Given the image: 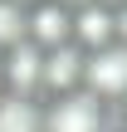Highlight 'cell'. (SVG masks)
I'll list each match as a JSON object with an SVG mask.
<instances>
[{"mask_svg":"<svg viewBox=\"0 0 127 132\" xmlns=\"http://www.w3.org/2000/svg\"><path fill=\"white\" fill-rule=\"evenodd\" d=\"M24 39L34 49H64V44H73V10L59 5V0H34L29 5Z\"/></svg>","mask_w":127,"mask_h":132,"instance_id":"277c9868","label":"cell"},{"mask_svg":"<svg viewBox=\"0 0 127 132\" xmlns=\"http://www.w3.org/2000/svg\"><path fill=\"white\" fill-rule=\"evenodd\" d=\"M113 127H127V98L113 103Z\"/></svg>","mask_w":127,"mask_h":132,"instance_id":"9c48e42d","label":"cell"},{"mask_svg":"<svg viewBox=\"0 0 127 132\" xmlns=\"http://www.w3.org/2000/svg\"><path fill=\"white\" fill-rule=\"evenodd\" d=\"M44 132H113V108L98 103L88 88L49 98L44 103Z\"/></svg>","mask_w":127,"mask_h":132,"instance_id":"6da1fadb","label":"cell"},{"mask_svg":"<svg viewBox=\"0 0 127 132\" xmlns=\"http://www.w3.org/2000/svg\"><path fill=\"white\" fill-rule=\"evenodd\" d=\"M0 83L15 98H39L44 103V49H34L24 39L10 54H0Z\"/></svg>","mask_w":127,"mask_h":132,"instance_id":"3957f363","label":"cell"},{"mask_svg":"<svg viewBox=\"0 0 127 132\" xmlns=\"http://www.w3.org/2000/svg\"><path fill=\"white\" fill-rule=\"evenodd\" d=\"M0 93H5V83H0Z\"/></svg>","mask_w":127,"mask_h":132,"instance_id":"9a60e30c","label":"cell"},{"mask_svg":"<svg viewBox=\"0 0 127 132\" xmlns=\"http://www.w3.org/2000/svg\"><path fill=\"white\" fill-rule=\"evenodd\" d=\"M0 132H44V103L0 93Z\"/></svg>","mask_w":127,"mask_h":132,"instance_id":"52a82bcc","label":"cell"},{"mask_svg":"<svg viewBox=\"0 0 127 132\" xmlns=\"http://www.w3.org/2000/svg\"><path fill=\"white\" fill-rule=\"evenodd\" d=\"M24 24H29V5L0 0V54H10L15 44H24Z\"/></svg>","mask_w":127,"mask_h":132,"instance_id":"ba28073f","label":"cell"},{"mask_svg":"<svg viewBox=\"0 0 127 132\" xmlns=\"http://www.w3.org/2000/svg\"><path fill=\"white\" fill-rule=\"evenodd\" d=\"M59 5H69V10H83V5H93V0H59Z\"/></svg>","mask_w":127,"mask_h":132,"instance_id":"8fae6325","label":"cell"},{"mask_svg":"<svg viewBox=\"0 0 127 132\" xmlns=\"http://www.w3.org/2000/svg\"><path fill=\"white\" fill-rule=\"evenodd\" d=\"M113 132H127V127H113Z\"/></svg>","mask_w":127,"mask_h":132,"instance_id":"5bb4252c","label":"cell"},{"mask_svg":"<svg viewBox=\"0 0 127 132\" xmlns=\"http://www.w3.org/2000/svg\"><path fill=\"white\" fill-rule=\"evenodd\" d=\"M73 44L83 54H98V49L117 44V5L113 0H93V5L73 10Z\"/></svg>","mask_w":127,"mask_h":132,"instance_id":"5b68a950","label":"cell"},{"mask_svg":"<svg viewBox=\"0 0 127 132\" xmlns=\"http://www.w3.org/2000/svg\"><path fill=\"white\" fill-rule=\"evenodd\" d=\"M83 88L98 98V103H117L127 98V49L122 44H108L98 54H83Z\"/></svg>","mask_w":127,"mask_h":132,"instance_id":"7a4b0ae2","label":"cell"},{"mask_svg":"<svg viewBox=\"0 0 127 132\" xmlns=\"http://www.w3.org/2000/svg\"><path fill=\"white\" fill-rule=\"evenodd\" d=\"M20 5H34V0H20Z\"/></svg>","mask_w":127,"mask_h":132,"instance_id":"7c38bea8","label":"cell"},{"mask_svg":"<svg viewBox=\"0 0 127 132\" xmlns=\"http://www.w3.org/2000/svg\"><path fill=\"white\" fill-rule=\"evenodd\" d=\"M117 44L127 49V5H117Z\"/></svg>","mask_w":127,"mask_h":132,"instance_id":"30bf717a","label":"cell"},{"mask_svg":"<svg viewBox=\"0 0 127 132\" xmlns=\"http://www.w3.org/2000/svg\"><path fill=\"white\" fill-rule=\"evenodd\" d=\"M113 5H127V0H113Z\"/></svg>","mask_w":127,"mask_h":132,"instance_id":"4fadbf2b","label":"cell"},{"mask_svg":"<svg viewBox=\"0 0 127 132\" xmlns=\"http://www.w3.org/2000/svg\"><path fill=\"white\" fill-rule=\"evenodd\" d=\"M83 88V49L64 44V49H44V103L78 93Z\"/></svg>","mask_w":127,"mask_h":132,"instance_id":"8992f818","label":"cell"}]
</instances>
